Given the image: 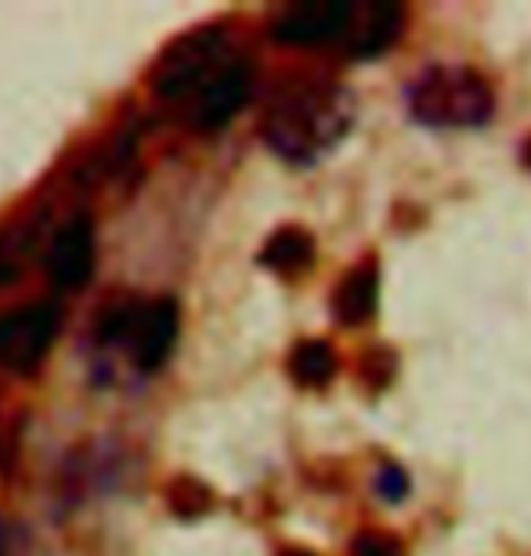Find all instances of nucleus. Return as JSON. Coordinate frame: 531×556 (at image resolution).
<instances>
[{
	"instance_id": "obj_1",
	"label": "nucleus",
	"mask_w": 531,
	"mask_h": 556,
	"mask_svg": "<svg viewBox=\"0 0 531 556\" xmlns=\"http://www.w3.org/2000/svg\"><path fill=\"white\" fill-rule=\"evenodd\" d=\"M354 113L358 109L347 87L329 80H296L271 98L261 135L282 160L315 163L347 138Z\"/></svg>"
},
{
	"instance_id": "obj_2",
	"label": "nucleus",
	"mask_w": 531,
	"mask_h": 556,
	"mask_svg": "<svg viewBox=\"0 0 531 556\" xmlns=\"http://www.w3.org/2000/svg\"><path fill=\"white\" fill-rule=\"evenodd\" d=\"M242 54L231 48L228 33L220 26H203L185 33L181 40H174L163 59L152 70V91L167 102L177 105H192L231 62H239Z\"/></svg>"
},
{
	"instance_id": "obj_3",
	"label": "nucleus",
	"mask_w": 531,
	"mask_h": 556,
	"mask_svg": "<svg viewBox=\"0 0 531 556\" xmlns=\"http://www.w3.org/2000/svg\"><path fill=\"white\" fill-rule=\"evenodd\" d=\"M408 109L427 127H481L492 116V87L463 65H434L408 84Z\"/></svg>"
},
{
	"instance_id": "obj_4",
	"label": "nucleus",
	"mask_w": 531,
	"mask_h": 556,
	"mask_svg": "<svg viewBox=\"0 0 531 556\" xmlns=\"http://www.w3.org/2000/svg\"><path fill=\"white\" fill-rule=\"evenodd\" d=\"M177 300H116L98 318V340L102 343H127L130 358L138 369H160L170 358L177 340Z\"/></svg>"
},
{
	"instance_id": "obj_5",
	"label": "nucleus",
	"mask_w": 531,
	"mask_h": 556,
	"mask_svg": "<svg viewBox=\"0 0 531 556\" xmlns=\"http://www.w3.org/2000/svg\"><path fill=\"white\" fill-rule=\"evenodd\" d=\"M62 326V307L51 300L22 304L0 315V365L11 372H33L48 358Z\"/></svg>"
},
{
	"instance_id": "obj_6",
	"label": "nucleus",
	"mask_w": 531,
	"mask_h": 556,
	"mask_svg": "<svg viewBox=\"0 0 531 556\" xmlns=\"http://www.w3.org/2000/svg\"><path fill=\"white\" fill-rule=\"evenodd\" d=\"M354 15V0H304L282 8L271 22V37L293 48H323L344 43Z\"/></svg>"
},
{
	"instance_id": "obj_7",
	"label": "nucleus",
	"mask_w": 531,
	"mask_h": 556,
	"mask_svg": "<svg viewBox=\"0 0 531 556\" xmlns=\"http://www.w3.org/2000/svg\"><path fill=\"white\" fill-rule=\"evenodd\" d=\"M94 271V220L91 214H73L54 231L48 253V275L59 289L84 286Z\"/></svg>"
},
{
	"instance_id": "obj_8",
	"label": "nucleus",
	"mask_w": 531,
	"mask_h": 556,
	"mask_svg": "<svg viewBox=\"0 0 531 556\" xmlns=\"http://www.w3.org/2000/svg\"><path fill=\"white\" fill-rule=\"evenodd\" d=\"M250 84H253V76H250V62H246V59L231 62L228 70L220 73L217 80L210 84L206 91L199 94L192 105L185 109L188 127H192V130H220V127L228 124L231 116L239 113L242 105H246V98H250Z\"/></svg>"
},
{
	"instance_id": "obj_9",
	"label": "nucleus",
	"mask_w": 531,
	"mask_h": 556,
	"mask_svg": "<svg viewBox=\"0 0 531 556\" xmlns=\"http://www.w3.org/2000/svg\"><path fill=\"white\" fill-rule=\"evenodd\" d=\"M405 26L402 4H387V0H362L354 4L344 48L351 59H372V54L387 51L397 40V33Z\"/></svg>"
},
{
	"instance_id": "obj_10",
	"label": "nucleus",
	"mask_w": 531,
	"mask_h": 556,
	"mask_svg": "<svg viewBox=\"0 0 531 556\" xmlns=\"http://www.w3.org/2000/svg\"><path fill=\"white\" fill-rule=\"evenodd\" d=\"M376 293H380V275H376V264H362L354 268L344 282H340L337 296H333V311L344 326H362V321L372 318L376 311Z\"/></svg>"
},
{
	"instance_id": "obj_11",
	"label": "nucleus",
	"mask_w": 531,
	"mask_h": 556,
	"mask_svg": "<svg viewBox=\"0 0 531 556\" xmlns=\"http://www.w3.org/2000/svg\"><path fill=\"white\" fill-rule=\"evenodd\" d=\"M315 261V239L304 228H282L261 250V264L279 275H301Z\"/></svg>"
},
{
	"instance_id": "obj_12",
	"label": "nucleus",
	"mask_w": 531,
	"mask_h": 556,
	"mask_svg": "<svg viewBox=\"0 0 531 556\" xmlns=\"http://www.w3.org/2000/svg\"><path fill=\"white\" fill-rule=\"evenodd\" d=\"M290 376L301 387H326L337 376V351L329 340H304L290 354Z\"/></svg>"
},
{
	"instance_id": "obj_13",
	"label": "nucleus",
	"mask_w": 531,
	"mask_h": 556,
	"mask_svg": "<svg viewBox=\"0 0 531 556\" xmlns=\"http://www.w3.org/2000/svg\"><path fill=\"white\" fill-rule=\"evenodd\" d=\"M170 506L181 517H195L210 506V492L199 481H192V477H181V481L170 484Z\"/></svg>"
},
{
	"instance_id": "obj_14",
	"label": "nucleus",
	"mask_w": 531,
	"mask_h": 556,
	"mask_svg": "<svg viewBox=\"0 0 531 556\" xmlns=\"http://www.w3.org/2000/svg\"><path fill=\"white\" fill-rule=\"evenodd\" d=\"M397 372V358L391 348H369V354L362 358V376L369 380V387H387Z\"/></svg>"
},
{
	"instance_id": "obj_15",
	"label": "nucleus",
	"mask_w": 531,
	"mask_h": 556,
	"mask_svg": "<svg viewBox=\"0 0 531 556\" xmlns=\"http://www.w3.org/2000/svg\"><path fill=\"white\" fill-rule=\"evenodd\" d=\"M351 556H405V549L394 535H383V531H362V535L351 542Z\"/></svg>"
},
{
	"instance_id": "obj_16",
	"label": "nucleus",
	"mask_w": 531,
	"mask_h": 556,
	"mask_svg": "<svg viewBox=\"0 0 531 556\" xmlns=\"http://www.w3.org/2000/svg\"><path fill=\"white\" fill-rule=\"evenodd\" d=\"M376 488H380V495H387L391 503H397V498L405 495L408 481H405V473L397 470V466H383L380 477H376Z\"/></svg>"
},
{
	"instance_id": "obj_17",
	"label": "nucleus",
	"mask_w": 531,
	"mask_h": 556,
	"mask_svg": "<svg viewBox=\"0 0 531 556\" xmlns=\"http://www.w3.org/2000/svg\"><path fill=\"white\" fill-rule=\"evenodd\" d=\"M282 556H315V553H307V549H286Z\"/></svg>"
},
{
	"instance_id": "obj_18",
	"label": "nucleus",
	"mask_w": 531,
	"mask_h": 556,
	"mask_svg": "<svg viewBox=\"0 0 531 556\" xmlns=\"http://www.w3.org/2000/svg\"><path fill=\"white\" fill-rule=\"evenodd\" d=\"M524 163L531 166V138H528V144H524Z\"/></svg>"
}]
</instances>
